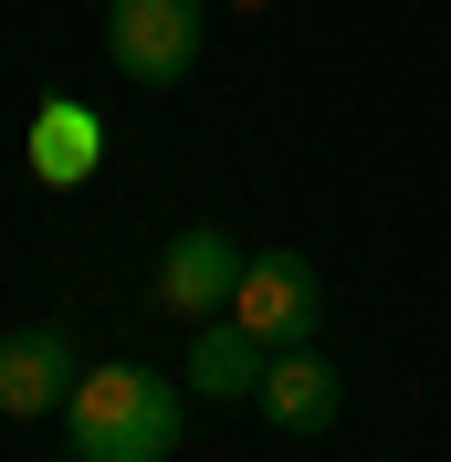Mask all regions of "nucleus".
<instances>
[{
	"mask_svg": "<svg viewBox=\"0 0 451 462\" xmlns=\"http://www.w3.org/2000/svg\"><path fill=\"white\" fill-rule=\"evenodd\" d=\"M189 441V389L137 357H106V368L74 378L63 400V452L74 462H169Z\"/></svg>",
	"mask_w": 451,
	"mask_h": 462,
	"instance_id": "nucleus-1",
	"label": "nucleus"
},
{
	"mask_svg": "<svg viewBox=\"0 0 451 462\" xmlns=\"http://www.w3.org/2000/svg\"><path fill=\"white\" fill-rule=\"evenodd\" d=\"M199 0H106V53H115V74L126 85H189L199 74Z\"/></svg>",
	"mask_w": 451,
	"mask_h": 462,
	"instance_id": "nucleus-2",
	"label": "nucleus"
},
{
	"mask_svg": "<svg viewBox=\"0 0 451 462\" xmlns=\"http://www.w3.org/2000/svg\"><path fill=\"white\" fill-rule=\"evenodd\" d=\"M231 316L253 326L262 346H315V316H326V284H315L305 253H253L242 284H231Z\"/></svg>",
	"mask_w": 451,
	"mask_h": 462,
	"instance_id": "nucleus-3",
	"label": "nucleus"
},
{
	"mask_svg": "<svg viewBox=\"0 0 451 462\" xmlns=\"http://www.w3.org/2000/svg\"><path fill=\"white\" fill-rule=\"evenodd\" d=\"M242 242H231V231H179L169 253H158V305H169L179 326H199V316H231V284H242Z\"/></svg>",
	"mask_w": 451,
	"mask_h": 462,
	"instance_id": "nucleus-4",
	"label": "nucleus"
},
{
	"mask_svg": "<svg viewBox=\"0 0 451 462\" xmlns=\"http://www.w3.org/2000/svg\"><path fill=\"white\" fill-rule=\"evenodd\" d=\"M253 410L273 420L283 441H315V431H336V410H346V378H336V357H315V346H273V368H262Z\"/></svg>",
	"mask_w": 451,
	"mask_h": 462,
	"instance_id": "nucleus-5",
	"label": "nucleus"
},
{
	"mask_svg": "<svg viewBox=\"0 0 451 462\" xmlns=\"http://www.w3.org/2000/svg\"><path fill=\"white\" fill-rule=\"evenodd\" d=\"M74 337L63 326H22V337H0V420H53L74 400Z\"/></svg>",
	"mask_w": 451,
	"mask_h": 462,
	"instance_id": "nucleus-6",
	"label": "nucleus"
},
{
	"mask_svg": "<svg viewBox=\"0 0 451 462\" xmlns=\"http://www.w3.org/2000/svg\"><path fill=\"white\" fill-rule=\"evenodd\" d=\"M262 368H273V346H262L242 316H199V337H189V389L199 400H253Z\"/></svg>",
	"mask_w": 451,
	"mask_h": 462,
	"instance_id": "nucleus-7",
	"label": "nucleus"
},
{
	"mask_svg": "<svg viewBox=\"0 0 451 462\" xmlns=\"http://www.w3.org/2000/svg\"><path fill=\"white\" fill-rule=\"evenodd\" d=\"M32 169H42V179H85V169H95V116L53 95L42 126H32Z\"/></svg>",
	"mask_w": 451,
	"mask_h": 462,
	"instance_id": "nucleus-8",
	"label": "nucleus"
},
{
	"mask_svg": "<svg viewBox=\"0 0 451 462\" xmlns=\"http://www.w3.org/2000/svg\"><path fill=\"white\" fill-rule=\"evenodd\" d=\"M231 11H273V0H231Z\"/></svg>",
	"mask_w": 451,
	"mask_h": 462,
	"instance_id": "nucleus-9",
	"label": "nucleus"
}]
</instances>
